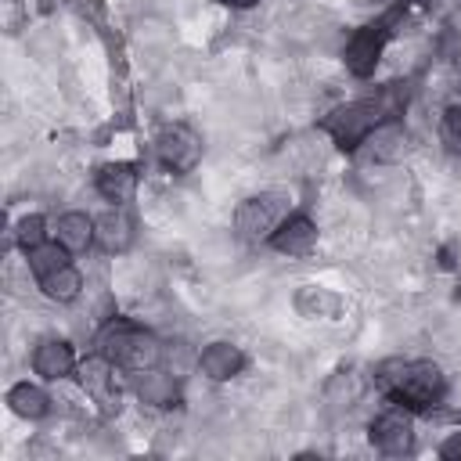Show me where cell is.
Wrapping results in <instances>:
<instances>
[{"mask_svg": "<svg viewBox=\"0 0 461 461\" xmlns=\"http://www.w3.org/2000/svg\"><path fill=\"white\" fill-rule=\"evenodd\" d=\"M375 385L393 403H403L407 411H429V407H436L447 396V375L432 360H403V357H393V360L378 364Z\"/></svg>", "mask_w": 461, "mask_h": 461, "instance_id": "obj_1", "label": "cell"}, {"mask_svg": "<svg viewBox=\"0 0 461 461\" xmlns=\"http://www.w3.org/2000/svg\"><path fill=\"white\" fill-rule=\"evenodd\" d=\"M393 101L385 94H371V97H357L349 104H339L335 112H328L321 119V130L335 140L339 151H357L364 148V140L371 137L375 126H382L385 119H393Z\"/></svg>", "mask_w": 461, "mask_h": 461, "instance_id": "obj_2", "label": "cell"}, {"mask_svg": "<svg viewBox=\"0 0 461 461\" xmlns=\"http://www.w3.org/2000/svg\"><path fill=\"white\" fill-rule=\"evenodd\" d=\"M97 346H101L97 353H104L115 367H122L130 375L133 371H144V367H155L166 357V346L148 328H140V324H133L126 317L108 321L104 331H101V339H97Z\"/></svg>", "mask_w": 461, "mask_h": 461, "instance_id": "obj_3", "label": "cell"}, {"mask_svg": "<svg viewBox=\"0 0 461 461\" xmlns=\"http://www.w3.org/2000/svg\"><path fill=\"white\" fill-rule=\"evenodd\" d=\"M400 14H403V4H396L393 11H385L382 18L360 25V29L349 36V43H346V50H342V61H346V68H349L357 79H367V76L378 68L382 50H385V43L393 40V25L400 22Z\"/></svg>", "mask_w": 461, "mask_h": 461, "instance_id": "obj_4", "label": "cell"}, {"mask_svg": "<svg viewBox=\"0 0 461 461\" xmlns=\"http://www.w3.org/2000/svg\"><path fill=\"white\" fill-rule=\"evenodd\" d=\"M285 216H288V198L281 191H263V194L245 198L234 209V230L245 241H267Z\"/></svg>", "mask_w": 461, "mask_h": 461, "instance_id": "obj_5", "label": "cell"}, {"mask_svg": "<svg viewBox=\"0 0 461 461\" xmlns=\"http://www.w3.org/2000/svg\"><path fill=\"white\" fill-rule=\"evenodd\" d=\"M202 151H205L202 133H198L194 126H187V122H169V126H162L158 137H155V155H158V162H162L169 173H176V176L191 173V169L202 162Z\"/></svg>", "mask_w": 461, "mask_h": 461, "instance_id": "obj_6", "label": "cell"}, {"mask_svg": "<svg viewBox=\"0 0 461 461\" xmlns=\"http://www.w3.org/2000/svg\"><path fill=\"white\" fill-rule=\"evenodd\" d=\"M367 436H371V447H375L378 454H385V457H403V454L414 450V418H411V411H407L403 403H393V407H385V411L371 421Z\"/></svg>", "mask_w": 461, "mask_h": 461, "instance_id": "obj_7", "label": "cell"}, {"mask_svg": "<svg viewBox=\"0 0 461 461\" xmlns=\"http://www.w3.org/2000/svg\"><path fill=\"white\" fill-rule=\"evenodd\" d=\"M76 375H79V385H83V393H86L94 403H101V411H104V414H115V411H119L115 364H112L104 353H94V357H86V360L76 367Z\"/></svg>", "mask_w": 461, "mask_h": 461, "instance_id": "obj_8", "label": "cell"}, {"mask_svg": "<svg viewBox=\"0 0 461 461\" xmlns=\"http://www.w3.org/2000/svg\"><path fill=\"white\" fill-rule=\"evenodd\" d=\"M267 245H270L274 252H281V256H292V259L310 256L313 245H317V223H313L306 212H288V216L274 227V234L267 238Z\"/></svg>", "mask_w": 461, "mask_h": 461, "instance_id": "obj_9", "label": "cell"}, {"mask_svg": "<svg viewBox=\"0 0 461 461\" xmlns=\"http://www.w3.org/2000/svg\"><path fill=\"white\" fill-rule=\"evenodd\" d=\"M130 389L140 403L148 407H176L180 403V378L166 367H144V371H133L130 378Z\"/></svg>", "mask_w": 461, "mask_h": 461, "instance_id": "obj_10", "label": "cell"}, {"mask_svg": "<svg viewBox=\"0 0 461 461\" xmlns=\"http://www.w3.org/2000/svg\"><path fill=\"white\" fill-rule=\"evenodd\" d=\"M29 364H32V371H36L43 382H61V378L76 375V367H79L76 349H72V342H65V339H43V342H36Z\"/></svg>", "mask_w": 461, "mask_h": 461, "instance_id": "obj_11", "label": "cell"}, {"mask_svg": "<svg viewBox=\"0 0 461 461\" xmlns=\"http://www.w3.org/2000/svg\"><path fill=\"white\" fill-rule=\"evenodd\" d=\"M137 184H140V173H137L133 162H104V166H97V173H94L97 194H101L104 202H112V205L133 202Z\"/></svg>", "mask_w": 461, "mask_h": 461, "instance_id": "obj_12", "label": "cell"}, {"mask_svg": "<svg viewBox=\"0 0 461 461\" xmlns=\"http://www.w3.org/2000/svg\"><path fill=\"white\" fill-rule=\"evenodd\" d=\"M198 371L209 382H230L245 371V353H241V346H234L227 339H216L198 353Z\"/></svg>", "mask_w": 461, "mask_h": 461, "instance_id": "obj_13", "label": "cell"}, {"mask_svg": "<svg viewBox=\"0 0 461 461\" xmlns=\"http://www.w3.org/2000/svg\"><path fill=\"white\" fill-rule=\"evenodd\" d=\"M94 245L108 256H122L133 245V220L115 205L104 216H97V230H94Z\"/></svg>", "mask_w": 461, "mask_h": 461, "instance_id": "obj_14", "label": "cell"}, {"mask_svg": "<svg viewBox=\"0 0 461 461\" xmlns=\"http://www.w3.org/2000/svg\"><path fill=\"white\" fill-rule=\"evenodd\" d=\"M94 230H97V220L86 216V212H79V209H72V212H61L58 216V223H54L50 234H54V241L61 249H68L72 256H79V252H86L94 245Z\"/></svg>", "mask_w": 461, "mask_h": 461, "instance_id": "obj_15", "label": "cell"}, {"mask_svg": "<svg viewBox=\"0 0 461 461\" xmlns=\"http://www.w3.org/2000/svg\"><path fill=\"white\" fill-rule=\"evenodd\" d=\"M342 306H346L342 295L324 288V285H303L295 292V310L303 317H310V321H335L342 313Z\"/></svg>", "mask_w": 461, "mask_h": 461, "instance_id": "obj_16", "label": "cell"}, {"mask_svg": "<svg viewBox=\"0 0 461 461\" xmlns=\"http://www.w3.org/2000/svg\"><path fill=\"white\" fill-rule=\"evenodd\" d=\"M364 148H367V155L375 162H396L407 151V130H403V122L385 119L382 126L371 130V137L364 140Z\"/></svg>", "mask_w": 461, "mask_h": 461, "instance_id": "obj_17", "label": "cell"}, {"mask_svg": "<svg viewBox=\"0 0 461 461\" xmlns=\"http://www.w3.org/2000/svg\"><path fill=\"white\" fill-rule=\"evenodd\" d=\"M7 407L25 421H40V418L50 414V396L36 382H18V385L7 389Z\"/></svg>", "mask_w": 461, "mask_h": 461, "instance_id": "obj_18", "label": "cell"}, {"mask_svg": "<svg viewBox=\"0 0 461 461\" xmlns=\"http://www.w3.org/2000/svg\"><path fill=\"white\" fill-rule=\"evenodd\" d=\"M36 285H40V292H43L47 299H54V303H76L79 292H83V274L76 270V263H65V267H58L54 274L40 277Z\"/></svg>", "mask_w": 461, "mask_h": 461, "instance_id": "obj_19", "label": "cell"}, {"mask_svg": "<svg viewBox=\"0 0 461 461\" xmlns=\"http://www.w3.org/2000/svg\"><path fill=\"white\" fill-rule=\"evenodd\" d=\"M25 263H29V270H32V277L40 281V277H47V274H54L58 267H65V263H72V252H68V249H61L58 241H43L40 249H32V252H25Z\"/></svg>", "mask_w": 461, "mask_h": 461, "instance_id": "obj_20", "label": "cell"}, {"mask_svg": "<svg viewBox=\"0 0 461 461\" xmlns=\"http://www.w3.org/2000/svg\"><path fill=\"white\" fill-rule=\"evenodd\" d=\"M47 220L40 216V212H29V216H22L18 223H14V245L22 249V252H32V249H40L43 241H47Z\"/></svg>", "mask_w": 461, "mask_h": 461, "instance_id": "obj_21", "label": "cell"}, {"mask_svg": "<svg viewBox=\"0 0 461 461\" xmlns=\"http://www.w3.org/2000/svg\"><path fill=\"white\" fill-rule=\"evenodd\" d=\"M439 140L450 155H461V104H450L439 119Z\"/></svg>", "mask_w": 461, "mask_h": 461, "instance_id": "obj_22", "label": "cell"}, {"mask_svg": "<svg viewBox=\"0 0 461 461\" xmlns=\"http://www.w3.org/2000/svg\"><path fill=\"white\" fill-rule=\"evenodd\" d=\"M439 457H447V461H461V432H450V436L439 443Z\"/></svg>", "mask_w": 461, "mask_h": 461, "instance_id": "obj_23", "label": "cell"}, {"mask_svg": "<svg viewBox=\"0 0 461 461\" xmlns=\"http://www.w3.org/2000/svg\"><path fill=\"white\" fill-rule=\"evenodd\" d=\"M220 7H230V11H245V7H256L259 0H216Z\"/></svg>", "mask_w": 461, "mask_h": 461, "instance_id": "obj_24", "label": "cell"}, {"mask_svg": "<svg viewBox=\"0 0 461 461\" xmlns=\"http://www.w3.org/2000/svg\"><path fill=\"white\" fill-rule=\"evenodd\" d=\"M421 4H429V0H421Z\"/></svg>", "mask_w": 461, "mask_h": 461, "instance_id": "obj_25", "label": "cell"}]
</instances>
